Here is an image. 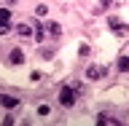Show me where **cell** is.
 <instances>
[{
  "mask_svg": "<svg viewBox=\"0 0 129 126\" xmlns=\"http://www.w3.org/2000/svg\"><path fill=\"white\" fill-rule=\"evenodd\" d=\"M59 105H62V107H73V105H75V89L73 86H64L62 91H59Z\"/></svg>",
  "mask_w": 129,
  "mask_h": 126,
  "instance_id": "obj_1",
  "label": "cell"
},
{
  "mask_svg": "<svg viewBox=\"0 0 129 126\" xmlns=\"http://www.w3.org/2000/svg\"><path fill=\"white\" fill-rule=\"evenodd\" d=\"M97 123L100 126H121V121L113 118V115H108V113H100V115H97Z\"/></svg>",
  "mask_w": 129,
  "mask_h": 126,
  "instance_id": "obj_2",
  "label": "cell"
},
{
  "mask_svg": "<svg viewBox=\"0 0 129 126\" xmlns=\"http://www.w3.org/2000/svg\"><path fill=\"white\" fill-rule=\"evenodd\" d=\"M108 27H110L116 35H124V32H126V24H121V19H116V16H110V19H108Z\"/></svg>",
  "mask_w": 129,
  "mask_h": 126,
  "instance_id": "obj_3",
  "label": "cell"
},
{
  "mask_svg": "<svg viewBox=\"0 0 129 126\" xmlns=\"http://www.w3.org/2000/svg\"><path fill=\"white\" fill-rule=\"evenodd\" d=\"M102 75H108V67H89V70H86V78L89 80H97V78H102Z\"/></svg>",
  "mask_w": 129,
  "mask_h": 126,
  "instance_id": "obj_4",
  "label": "cell"
},
{
  "mask_svg": "<svg viewBox=\"0 0 129 126\" xmlns=\"http://www.w3.org/2000/svg\"><path fill=\"white\" fill-rule=\"evenodd\" d=\"M0 105H3V107H8V110H14V107H19V99H14V97H6V94H0Z\"/></svg>",
  "mask_w": 129,
  "mask_h": 126,
  "instance_id": "obj_5",
  "label": "cell"
},
{
  "mask_svg": "<svg viewBox=\"0 0 129 126\" xmlns=\"http://www.w3.org/2000/svg\"><path fill=\"white\" fill-rule=\"evenodd\" d=\"M8 59H11V64H24V54H22V48H14Z\"/></svg>",
  "mask_w": 129,
  "mask_h": 126,
  "instance_id": "obj_6",
  "label": "cell"
},
{
  "mask_svg": "<svg viewBox=\"0 0 129 126\" xmlns=\"http://www.w3.org/2000/svg\"><path fill=\"white\" fill-rule=\"evenodd\" d=\"M116 67H118L121 72H129V56H118V62H116Z\"/></svg>",
  "mask_w": 129,
  "mask_h": 126,
  "instance_id": "obj_7",
  "label": "cell"
},
{
  "mask_svg": "<svg viewBox=\"0 0 129 126\" xmlns=\"http://www.w3.org/2000/svg\"><path fill=\"white\" fill-rule=\"evenodd\" d=\"M48 32H51L54 38H59V35H62V27H59V22H51V24H48Z\"/></svg>",
  "mask_w": 129,
  "mask_h": 126,
  "instance_id": "obj_8",
  "label": "cell"
},
{
  "mask_svg": "<svg viewBox=\"0 0 129 126\" xmlns=\"http://www.w3.org/2000/svg\"><path fill=\"white\" fill-rule=\"evenodd\" d=\"M35 38L38 43H43V22H35Z\"/></svg>",
  "mask_w": 129,
  "mask_h": 126,
  "instance_id": "obj_9",
  "label": "cell"
},
{
  "mask_svg": "<svg viewBox=\"0 0 129 126\" xmlns=\"http://www.w3.org/2000/svg\"><path fill=\"white\" fill-rule=\"evenodd\" d=\"M16 32H19V35H32V27H27V24H19V27H16Z\"/></svg>",
  "mask_w": 129,
  "mask_h": 126,
  "instance_id": "obj_10",
  "label": "cell"
},
{
  "mask_svg": "<svg viewBox=\"0 0 129 126\" xmlns=\"http://www.w3.org/2000/svg\"><path fill=\"white\" fill-rule=\"evenodd\" d=\"M8 19H11V11L8 8H0V22H8Z\"/></svg>",
  "mask_w": 129,
  "mask_h": 126,
  "instance_id": "obj_11",
  "label": "cell"
},
{
  "mask_svg": "<svg viewBox=\"0 0 129 126\" xmlns=\"http://www.w3.org/2000/svg\"><path fill=\"white\" fill-rule=\"evenodd\" d=\"M35 14H38V16H40V19H43V16H46V14H48V8H46V6H38V8H35Z\"/></svg>",
  "mask_w": 129,
  "mask_h": 126,
  "instance_id": "obj_12",
  "label": "cell"
},
{
  "mask_svg": "<svg viewBox=\"0 0 129 126\" xmlns=\"http://www.w3.org/2000/svg\"><path fill=\"white\" fill-rule=\"evenodd\" d=\"M48 110H51L48 105H40V107H38V115H48Z\"/></svg>",
  "mask_w": 129,
  "mask_h": 126,
  "instance_id": "obj_13",
  "label": "cell"
},
{
  "mask_svg": "<svg viewBox=\"0 0 129 126\" xmlns=\"http://www.w3.org/2000/svg\"><path fill=\"white\" fill-rule=\"evenodd\" d=\"M8 32V22H0V35H6Z\"/></svg>",
  "mask_w": 129,
  "mask_h": 126,
  "instance_id": "obj_14",
  "label": "cell"
},
{
  "mask_svg": "<svg viewBox=\"0 0 129 126\" xmlns=\"http://www.w3.org/2000/svg\"><path fill=\"white\" fill-rule=\"evenodd\" d=\"M8 3H11V6H16V3H19V0H8Z\"/></svg>",
  "mask_w": 129,
  "mask_h": 126,
  "instance_id": "obj_15",
  "label": "cell"
},
{
  "mask_svg": "<svg viewBox=\"0 0 129 126\" xmlns=\"http://www.w3.org/2000/svg\"><path fill=\"white\" fill-rule=\"evenodd\" d=\"M102 3H105V6H108V3H113V0H102Z\"/></svg>",
  "mask_w": 129,
  "mask_h": 126,
  "instance_id": "obj_16",
  "label": "cell"
}]
</instances>
